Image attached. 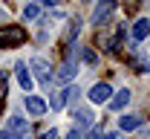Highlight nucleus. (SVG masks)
I'll use <instances>...</instances> for the list:
<instances>
[{
	"mask_svg": "<svg viewBox=\"0 0 150 139\" xmlns=\"http://www.w3.org/2000/svg\"><path fill=\"white\" fill-rule=\"evenodd\" d=\"M26 41V29L18 23H9V26H0V46H20Z\"/></svg>",
	"mask_w": 150,
	"mask_h": 139,
	"instance_id": "obj_1",
	"label": "nucleus"
},
{
	"mask_svg": "<svg viewBox=\"0 0 150 139\" xmlns=\"http://www.w3.org/2000/svg\"><path fill=\"white\" fill-rule=\"evenodd\" d=\"M112 12H115V0H98L95 9H93V23H98V26L107 23Z\"/></svg>",
	"mask_w": 150,
	"mask_h": 139,
	"instance_id": "obj_2",
	"label": "nucleus"
},
{
	"mask_svg": "<svg viewBox=\"0 0 150 139\" xmlns=\"http://www.w3.org/2000/svg\"><path fill=\"white\" fill-rule=\"evenodd\" d=\"M29 67H32V73H35V78L40 81V84H52V67H49L43 58H32Z\"/></svg>",
	"mask_w": 150,
	"mask_h": 139,
	"instance_id": "obj_3",
	"label": "nucleus"
},
{
	"mask_svg": "<svg viewBox=\"0 0 150 139\" xmlns=\"http://www.w3.org/2000/svg\"><path fill=\"white\" fill-rule=\"evenodd\" d=\"M110 96H112V87L107 81H98V84L90 87V101H93V104H107Z\"/></svg>",
	"mask_w": 150,
	"mask_h": 139,
	"instance_id": "obj_4",
	"label": "nucleus"
},
{
	"mask_svg": "<svg viewBox=\"0 0 150 139\" xmlns=\"http://www.w3.org/2000/svg\"><path fill=\"white\" fill-rule=\"evenodd\" d=\"M6 130H9L15 139H26L29 136V122L23 119V116H12V119L6 122Z\"/></svg>",
	"mask_w": 150,
	"mask_h": 139,
	"instance_id": "obj_5",
	"label": "nucleus"
},
{
	"mask_svg": "<svg viewBox=\"0 0 150 139\" xmlns=\"http://www.w3.org/2000/svg\"><path fill=\"white\" fill-rule=\"evenodd\" d=\"M15 76H18L20 87H23L26 93H32V90H35V78H32V73H29V64L18 61V64H15Z\"/></svg>",
	"mask_w": 150,
	"mask_h": 139,
	"instance_id": "obj_6",
	"label": "nucleus"
},
{
	"mask_svg": "<svg viewBox=\"0 0 150 139\" xmlns=\"http://www.w3.org/2000/svg\"><path fill=\"white\" fill-rule=\"evenodd\" d=\"M75 96H78V87H67V90L55 93V96L49 99V104H46V107H52V110H61V107H64L69 99H75Z\"/></svg>",
	"mask_w": 150,
	"mask_h": 139,
	"instance_id": "obj_7",
	"label": "nucleus"
},
{
	"mask_svg": "<svg viewBox=\"0 0 150 139\" xmlns=\"http://www.w3.org/2000/svg\"><path fill=\"white\" fill-rule=\"evenodd\" d=\"M142 116H139V113H127V116H118V128H121V130H139V128H142Z\"/></svg>",
	"mask_w": 150,
	"mask_h": 139,
	"instance_id": "obj_8",
	"label": "nucleus"
},
{
	"mask_svg": "<svg viewBox=\"0 0 150 139\" xmlns=\"http://www.w3.org/2000/svg\"><path fill=\"white\" fill-rule=\"evenodd\" d=\"M26 110L32 113V116H40V113H46V101L43 99H38V96H26Z\"/></svg>",
	"mask_w": 150,
	"mask_h": 139,
	"instance_id": "obj_9",
	"label": "nucleus"
},
{
	"mask_svg": "<svg viewBox=\"0 0 150 139\" xmlns=\"http://www.w3.org/2000/svg\"><path fill=\"white\" fill-rule=\"evenodd\" d=\"M147 35H150V20L147 18L136 20V23H133V38H136V41H144Z\"/></svg>",
	"mask_w": 150,
	"mask_h": 139,
	"instance_id": "obj_10",
	"label": "nucleus"
},
{
	"mask_svg": "<svg viewBox=\"0 0 150 139\" xmlns=\"http://www.w3.org/2000/svg\"><path fill=\"white\" fill-rule=\"evenodd\" d=\"M127 101H130V90H121V93L110 96V107L112 110H121V107H127Z\"/></svg>",
	"mask_w": 150,
	"mask_h": 139,
	"instance_id": "obj_11",
	"label": "nucleus"
},
{
	"mask_svg": "<svg viewBox=\"0 0 150 139\" xmlns=\"http://www.w3.org/2000/svg\"><path fill=\"white\" fill-rule=\"evenodd\" d=\"M72 116L78 119V125H81V128H90V125H93V113H90L87 107H78V110H72Z\"/></svg>",
	"mask_w": 150,
	"mask_h": 139,
	"instance_id": "obj_12",
	"label": "nucleus"
},
{
	"mask_svg": "<svg viewBox=\"0 0 150 139\" xmlns=\"http://www.w3.org/2000/svg\"><path fill=\"white\" fill-rule=\"evenodd\" d=\"M38 15H40V12H38V6H32V3H29V6L23 9V18H26V20H35Z\"/></svg>",
	"mask_w": 150,
	"mask_h": 139,
	"instance_id": "obj_13",
	"label": "nucleus"
},
{
	"mask_svg": "<svg viewBox=\"0 0 150 139\" xmlns=\"http://www.w3.org/2000/svg\"><path fill=\"white\" fill-rule=\"evenodd\" d=\"M84 61H87V64H98V58H95L93 49H84Z\"/></svg>",
	"mask_w": 150,
	"mask_h": 139,
	"instance_id": "obj_14",
	"label": "nucleus"
},
{
	"mask_svg": "<svg viewBox=\"0 0 150 139\" xmlns=\"http://www.w3.org/2000/svg\"><path fill=\"white\" fill-rule=\"evenodd\" d=\"M67 139H84V136H81V130H78V128H72V130L67 133Z\"/></svg>",
	"mask_w": 150,
	"mask_h": 139,
	"instance_id": "obj_15",
	"label": "nucleus"
},
{
	"mask_svg": "<svg viewBox=\"0 0 150 139\" xmlns=\"http://www.w3.org/2000/svg\"><path fill=\"white\" fill-rule=\"evenodd\" d=\"M58 136V130H55V128H52V130H46V133H43V139H55Z\"/></svg>",
	"mask_w": 150,
	"mask_h": 139,
	"instance_id": "obj_16",
	"label": "nucleus"
},
{
	"mask_svg": "<svg viewBox=\"0 0 150 139\" xmlns=\"http://www.w3.org/2000/svg\"><path fill=\"white\" fill-rule=\"evenodd\" d=\"M0 139H15V136H12L9 130H0Z\"/></svg>",
	"mask_w": 150,
	"mask_h": 139,
	"instance_id": "obj_17",
	"label": "nucleus"
},
{
	"mask_svg": "<svg viewBox=\"0 0 150 139\" xmlns=\"http://www.w3.org/2000/svg\"><path fill=\"white\" fill-rule=\"evenodd\" d=\"M90 139H104V136H101L98 130H93V133H90Z\"/></svg>",
	"mask_w": 150,
	"mask_h": 139,
	"instance_id": "obj_18",
	"label": "nucleus"
},
{
	"mask_svg": "<svg viewBox=\"0 0 150 139\" xmlns=\"http://www.w3.org/2000/svg\"><path fill=\"white\" fill-rule=\"evenodd\" d=\"M104 139H118V133H107V136H104Z\"/></svg>",
	"mask_w": 150,
	"mask_h": 139,
	"instance_id": "obj_19",
	"label": "nucleus"
}]
</instances>
